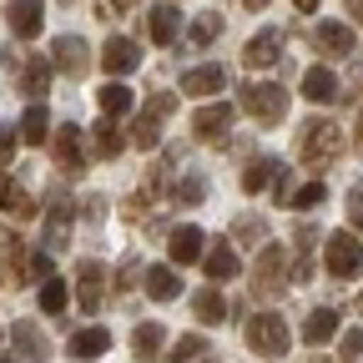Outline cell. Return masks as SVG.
I'll list each match as a JSON object with an SVG mask.
<instances>
[{
    "label": "cell",
    "instance_id": "1",
    "mask_svg": "<svg viewBox=\"0 0 363 363\" xmlns=\"http://www.w3.org/2000/svg\"><path fill=\"white\" fill-rule=\"evenodd\" d=\"M238 96H242V106H247V116H252L257 126H278V121L288 116V91L272 86V81H247Z\"/></svg>",
    "mask_w": 363,
    "mask_h": 363
},
{
    "label": "cell",
    "instance_id": "2",
    "mask_svg": "<svg viewBox=\"0 0 363 363\" xmlns=\"http://www.w3.org/2000/svg\"><path fill=\"white\" fill-rule=\"evenodd\" d=\"M338 147H343V136H338V126L333 121H308L303 131H298V157L308 162V167H328V162H338Z\"/></svg>",
    "mask_w": 363,
    "mask_h": 363
},
{
    "label": "cell",
    "instance_id": "3",
    "mask_svg": "<svg viewBox=\"0 0 363 363\" xmlns=\"http://www.w3.org/2000/svg\"><path fill=\"white\" fill-rule=\"evenodd\" d=\"M323 267L333 272L338 283H353L358 272H363V242H358L353 233H333V238L323 242Z\"/></svg>",
    "mask_w": 363,
    "mask_h": 363
},
{
    "label": "cell",
    "instance_id": "4",
    "mask_svg": "<svg viewBox=\"0 0 363 363\" xmlns=\"http://www.w3.org/2000/svg\"><path fill=\"white\" fill-rule=\"evenodd\" d=\"M247 348H252L257 358H283V353H288V323H283L278 313H252Z\"/></svg>",
    "mask_w": 363,
    "mask_h": 363
},
{
    "label": "cell",
    "instance_id": "5",
    "mask_svg": "<svg viewBox=\"0 0 363 363\" xmlns=\"http://www.w3.org/2000/svg\"><path fill=\"white\" fill-rule=\"evenodd\" d=\"M288 278H293V262H288V252L267 242V247L257 252V267H252V293L272 298V293H278V288H283Z\"/></svg>",
    "mask_w": 363,
    "mask_h": 363
},
{
    "label": "cell",
    "instance_id": "6",
    "mask_svg": "<svg viewBox=\"0 0 363 363\" xmlns=\"http://www.w3.org/2000/svg\"><path fill=\"white\" fill-rule=\"evenodd\" d=\"M167 111H172V96L162 91V96H152V101H147V111L131 121V136H126V142H136V147H157V131H162Z\"/></svg>",
    "mask_w": 363,
    "mask_h": 363
},
{
    "label": "cell",
    "instance_id": "7",
    "mask_svg": "<svg viewBox=\"0 0 363 363\" xmlns=\"http://www.w3.org/2000/svg\"><path fill=\"white\" fill-rule=\"evenodd\" d=\"M101 303H106V272H101V262H81L76 267V308L96 313Z\"/></svg>",
    "mask_w": 363,
    "mask_h": 363
},
{
    "label": "cell",
    "instance_id": "8",
    "mask_svg": "<svg viewBox=\"0 0 363 363\" xmlns=\"http://www.w3.org/2000/svg\"><path fill=\"white\" fill-rule=\"evenodd\" d=\"M283 61V35L278 30H257L247 40V51H242V66L247 71H267V66H278Z\"/></svg>",
    "mask_w": 363,
    "mask_h": 363
},
{
    "label": "cell",
    "instance_id": "9",
    "mask_svg": "<svg viewBox=\"0 0 363 363\" xmlns=\"http://www.w3.org/2000/svg\"><path fill=\"white\" fill-rule=\"evenodd\" d=\"M51 61H56V71H61V76L81 81V76H86V61H91V51H86V40H81V35H61V40L51 45Z\"/></svg>",
    "mask_w": 363,
    "mask_h": 363
},
{
    "label": "cell",
    "instance_id": "10",
    "mask_svg": "<svg viewBox=\"0 0 363 363\" xmlns=\"http://www.w3.org/2000/svg\"><path fill=\"white\" fill-rule=\"evenodd\" d=\"M11 35L21 40H35L40 35V21H45V0H11Z\"/></svg>",
    "mask_w": 363,
    "mask_h": 363
},
{
    "label": "cell",
    "instance_id": "11",
    "mask_svg": "<svg viewBox=\"0 0 363 363\" xmlns=\"http://www.w3.org/2000/svg\"><path fill=\"white\" fill-rule=\"evenodd\" d=\"M202 272H207L212 283H227V278H238V272H242V262H238L233 242H207V252H202Z\"/></svg>",
    "mask_w": 363,
    "mask_h": 363
},
{
    "label": "cell",
    "instance_id": "12",
    "mask_svg": "<svg viewBox=\"0 0 363 363\" xmlns=\"http://www.w3.org/2000/svg\"><path fill=\"white\" fill-rule=\"evenodd\" d=\"M227 126H233V106L217 101V106H202L192 116V131L202 136V142H227Z\"/></svg>",
    "mask_w": 363,
    "mask_h": 363
},
{
    "label": "cell",
    "instance_id": "13",
    "mask_svg": "<svg viewBox=\"0 0 363 363\" xmlns=\"http://www.w3.org/2000/svg\"><path fill=\"white\" fill-rule=\"evenodd\" d=\"M147 35H152L157 45H177V35H182V11H177V0H167V6H152Z\"/></svg>",
    "mask_w": 363,
    "mask_h": 363
},
{
    "label": "cell",
    "instance_id": "14",
    "mask_svg": "<svg viewBox=\"0 0 363 363\" xmlns=\"http://www.w3.org/2000/svg\"><path fill=\"white\" fill-rule=\"evenodd\" d=\"M136 61H142V51H136V40H126V35H111V40L101 45V66H106L111 76L136 71Z\"/></svg>",
    "mask_w": 363,
    "mask_h": 363
},
{
    "label": "cell",
    "instance_id": "15",
    "mask_svg": "<svg viewBox=\"0 0 363 363\" xmlns=\"http://www.w3.org/2000/svg\"><path fill=\"white\" fill-rule=\"evenodd\" d=\"M21 76V91L30 101H40L45 96V86H51V76H56V61H40V56H26V66L16 71Z\"/></svg>",
    "mask_w": 363,
    "mask_h": 363
},
{
    "label": "cell",
    "instance_id": "16",
    "mask_svg": "<svg viewBox=\"0 0 363 363\" xmlns=\"http://www.w3.org/2000/svg\"><path fill=\"white\" fill-rule=\"evenodd\" d=\"M51 147H56V162L66 167V172H81V162H86V152H81V131L66 121V126H56V136H51Z\"/></svg>",
    "mask_w": 363,
    "mask_h": 363
},
{
    "label": "cell",
    "instance_id": "17",
    "mask_svg": "<svg viewBox=\"0 0 363 363\" xmlns=\"http://www.w3.org/2000/svg\"><path fill=\"white\" fill-rule=\"evenodd\" d=\"M207 252V238H202V227H177V233H172V262L182 267V262H197Z\"/></svg>",
    "mask_w": 363,
    "mask_h": 363
},
{
    "label": "cell",
    "instance_id": "18",
    "mask_svg": "<svg viewBox=\"0 0 363 363\" xmlns=\"http://www.w3.org/2000/svg\"><path fill=\"white\" fill-rule=\"evenodd\" d=\"M0 257H6V267L16 272V283H26V272H30V257H26V242H21V233H16V227H6V222H0Z\"/></svg>",
    "mask_w": 363,
    "mask_h": 363
},
{
    "label": "cell",
    "instance_id": "19",
    "mask_svg": "<svg viewBox=\"0 0 363 363\" xmlns=\"http://www.w3.org/2000/svg\"><path fill=\"white\" fill-rule=\"evenodd\" d=\"M222 86H227L222 66H192L187 76H182V91H187V96H217Z\"/></svg>",
    "mask_w": 363,
    "mask_h": 363
},
{
    "label": "cell",
    "instance_id": "20",
    "mask_svg": "<svg viewBox=\"0 0 363 363\" xmlns=\"http://www.w3.org/2000/svg\"><path fill=\"white\" fill-rule=\"evenodd\" d=\"M21 142L40 147V142H51V111H45V101H30L26 116H21Z\"/></svg>",
    "mask_w": 363,
    "mask_h": 363
},
{
    "label": "cell",
    "instance_id": "21",
    "mask_svg": "<svg viewBox=\"0 0 363 363\" xmlns=\"http://www.w3.org/2000/svg\"><path fill=\"white\" fill-rule=\"evenodd\" d=\"M303 96H308V101H333V96H338V76H333L328 66H313V71L303 76Z\"/></svg>",
    "mask_w": 363,
    "mask_h": 363
},
{
    "label": "cell",
    "instance_id": "22",
    "mask_svg": "<svg viewBox=\"0 0 363 363\" xmlns=\"http://www.w3.org/2000/svg\"><path fill=\"white\" fill-rule=\"evenodd\" d=\"M106 348H111V333H106L101 323H96V328H81V333H71V353H76V358H101Z\"/></svg>",
    "mask_w": 363,
    "mask_h": 363
},
{
    "label": "cell",
    "instance_id": "23",
    "mask_svg": "<svg viewBox=\"0 0 363 363\" xmlns=\"http://www.w3.org/2000/svg\"><path fill=\"white\" fill-rule=\"evenodd\" d=\"M16 353L30 358V363H40L45 353H51V343H45V333L35 323H16Z\"/></svg>",
    "mask_w": 363,
    "mask_h": 363
},
{
    "label": "cell",
    "instance_id": "24",
    "mask_svg": "<svg viewBox=\"0 0 363 363\" xmlns=\"http://www.w3.org/2000/svg\"><path fill=\"white\" fill-rule=\"evenodd\" d=\"M142 283H147V293H152L157 303H172V298L182 293V278H177L172 267H147V278H142Z\"/></svg>",
    "mask_w": 363,
    "mask_h": 363
},
{
    "label": "cell",
    "instance_id": "25",
    "mask_svg": "<svg viewBox=\"0 0 363 363\" xmlns=\"http://www.w3.org/2000/svg\"><path fill=\"white\" fill-rule=\"evenodd\" d=\"M192 313H197V323H227V298L217 288H202L192 298Z\"/></svg>",
    "mask_w": 363,
    "mask_h": 363
},
{
    "label": "cell",
    "instance_id": "26",
    "mask_svg": "<svg viewBox=\"0 0 363 363\" xmlns=\"http://www.w3.org/2000/svg\"><path fill=\"white\" fill-rule=\"evenodd\" d=\"M318 45H323L328 56H348L353 51V30L338 26V21H323V26H318Z\"/></svg>",
    "mask_w": 363,
    "mask_h": 363
},
{
    "label": "cell",
    "instance_id": "27",
    "mask_svg": "<svg viewBox=\"0 0 363 363\" xmlns=\"http://www.w3.org/2000/svg\"><path fill=\"white\" fill-rule=\"evenodd\" d=\"M272 177H283V167L272 162V157H257V162H247V167H242V192H262Z\"/></svg>",
    "mask_w": 363,
    "mask_h": 363
},
{
    "label": "cell",
    "instance_id": "28",
    "mask_svg": "<svg viewBox=\"0 0 363 363\" xmlns=\"http://www.w3.org/2000/svg\"><path fill=\"white\" fill-rule=\"evenodd\" d=\"M333 333H338V308H318L308 323H303V338L308 343H328Z\"/></svg>",
    "mask_w": 363,
    "mask_h": 363
},
{
    "label": "cell",
    "instance_id": "29",
    "mask_svg": "<svg viewBox=\"0 0 363 363\" xmlns=\"http://www.w3.org/2000/svg\"><path fill=\"white\" fill-rule=\"evenodd\" d=\"M66 308H71V288H66L61 278H45V283H40V313L61 318Z\"/></svg>",
    "mask_w": 363,
    "mask_h": 363
},
{
    "label": "cell",
    "instance_id": "30",
    "mask_svg": "<svg viewBox=\"0 0 363 363\" xmlns=\"http://www.w3.org/2000/svg\"><path fill=\"white\" fill-rule=\"evenodd\" d=\"M121 147H126V142L116 136V126H111V121H101L96 131H91V152H96L101 162H116V157H121Z\"/></svg>",
    "mask_w": 363,
    "mask_h": 363
},
{
    "label": "cell",
    "instance_id": "31",
    "mask_svg": "<svg viewBox=\"0 0 363 363\" xmlns=\"http://www.w3.org/2000/svg\"><path fill=\"white\" fill-rule=\"evenodd\" d=\"M96 101H101V116H106V121H116V116H126V111H131V91L111 81V86H101V96H96Z\"/></svg>",
    "mask_w": 363,
    "mask_h": 363
},
{
    "label": "cell",
    "instance_id": "32",
    "mask_svg": "<svg viewBox=\"0 0 363 363\" xmlns=\"http://www.w3.org/2000/svg\"><path fill=\"white\" fill-rule=\"evenodd\" d=\"M162 338H167V333H162V323H142V328L131 333L136 358H157V353H162Z\"/></svg>",
    "mask_w": 363,
    "mask_h": 363
},
{
    "label": "cell",
    "instance_id": "33",
    "mask_svg": "<svg viewBox=\"0 0 363 363\" xmlns=\"http://www.w3.org/2000/svg\"><path fill=\"white\" fill-rule=\"evenodd\" d=\"M202 353H207V343H202L197 333H182V338L162 353V363H192V358H202Z\"/></svg>",
    "mask_w": 363,
    "mask_h": 363
},
{
    "label": "cell",
    "instance_id": "34",
    "mask_svg": "<svg viewBox=\"0 0 363 363\" xmlns=\"http://www.w3.org/2000/svg\"><path fill=\"white\" fill-rule=\"evenodd\" d=\"M0 212H16V217L30 212V197L21 192V182H11L6 172H0Z\"/></svg>",
    "mask_w": 363,
    "mask_h": 363
},
{
    "label": "cell",
    "instance_id": "35",
    "mask_svg": "<svg viewBox=\"0 0 363 363\" xmlns=\"http://www.w3.org/2000/svg\"><path fill=\"white\" fill-rule=\"evenodd\" d=\"M217 30H222V21H217V16H202V21L187 30V40H192V45H212V40H217Z\"/></svg>",
    "mask_w": 363,
    "mask_h": 363
},
{
    "label": "cell",
    "instance_id": "36",
    "mask_svg": "<svg viewBox=\"0 0 363 363\" xmlns=\"http://www.w3.org/2000/svg\"><path fill=\"white\" fill-rule=\"evenodd\" d=\"M202 197H207V182H202V177H187V182L177 187V202H182V207H197Z\"/></svg>",
    "mask_w": 363,
    "mask_h": 363
},
{
    "label": "cell",
    "instance_id": "37",
    "mask_svg": "<svg viewBox=\"0 0 363 363\" xmlns=\"http://www.w3.org/2000/svg\"><path fill=\"white\" fill-rule=\"evenodd\" d=\"M328 197V187H323V182H308V187H298V197H293V207H318V202H323Z\"/></svg>",
    "mask_w": 363,
    "mask_h": 363
},
{
    "label": "cell",
    "instance_id": "38",
    "mask_svg": "<svg viewBox=\"0 0 363 363\" xmlns=\"http://www.w3.org/2000/svg\"><path fill=\"white\" fill-rule=\"evenodd\" d=\"M363 358V328H348L343 333V363H358Z\"/></svg>",
    "mask_w": 363,
    "mask_h": 363
},
{
    "label": "cell",
    "instance_id": "39",
    "mask_svg": "<svg viewBox=\"0 0 363 363\" xmlns=\"http://www.w3.org/2000/svg\"><path fill=\"white\" fill-rule=\"evenodd\" d=\"M272 197H278V207H293V197H298V177L283 172V177H278V192H272Z\"/></svg>",
    "mask_w": 363,
    "mask_h": 363
},
{
    "label": "cell",
    "instance_id": "40",
    "mask_svg": "<svg viewBox=\"0 0 363 363\" xmlns=\"http://www.w3.org/2000/svg\"><path fill=\"white\" fill-rule=\"evenodd\" d=\"M45 222H61V227H66V222H71V202H66V197H51V217H45Z\"/></svg>",
    "mask_w": 363,
    "mask_h": 363
},
{
    "label": "cell",
    "instance_id": "41",
    "mask_svg": "<svg viewBox=\"0 0 363 363\" xmlns=\"http://www.w3.org/2000/svg\"><path fill=\"white\" fill-rule=\"evenodd\" d=\"M348 222H353L358 233H363V187H358V192L348 197Z\"/></svg>",
    "mask_w": 363,
    "mask_h": 363
},
{
    "label": "cell",
    "instance_id": "42",
    "mask_svg": "<svg viewBox=\"0 0 363 363\" xmlns=\"http://www.w3.org/2000/svg\"><path fill=\"white\" fill-rule=\"evenodd\" d=\"M11 152H16V131H6V126H0V167L11 162Z\"/></svg>",
    "mask_w": 363,
    "mask_h": 363
},
{
    "label": "cell",
    "instance_id": "43",
    "mask_svg": "<svg viewBox=\"0 0 363 363\" xmlns=\"http://www.w3.org/2000/svg\"><path fill=\"white\" fill-rule=\"evenodd\" d=\"M121 6H136V0H101V16H106V21H116V16H121Z\"/></svg>",
    "mask_w": 363,
    "mask_h": 363
},
{
    "label": "cell",
    "instance_id": "44",
    "mask_svg": "<svg viewBox=\"0 0 363 363\" xmlns=\"http://www.w3.org/2000/svg\"><path fill=\"white\" fill-rule=\"evenodd\" d=\"M348 16H353V21L363 26V0H348Z\"/></svg>",
    "mask_w": 363,
    "mask_h": 363
},
{
    "label": "cell",
    "instance_id": "45",
    "mask_svg": "<svg viewBox=\"0 0 363 363\" xmlns=\"http://www.w3.org/2000/svg\"><path fill=\"white\" fill-rule=\"evenodd\" d=\"M293 6H298L303 16H313V11H318V0H293Z\"/></svg>",
    "mask_w": 363,
    "mask_h": 363
},
{
    "label": "cell",
    "instance_id": "46",
    "mask_svg": "<svg viewBox=\"0 0 363 363\" xmlns=\"http://www.w3.org/2000/svg\"><path fill=\"white\" fill-rule=\"evenodd\" d=\"M242 6H247V11H262V6H267V0H242Z\"/></svg>",
    "mask_w": 363,
    "mask_h": 363
},
{
    "label": "cell",
    "instance_id": "47",
    "mask_svg": "<svg viewBox=\"0 0 363 363\" xmlns=\"http://www.w3.org/2000/svg\"><path fill=\"white\" fill-rule=\"evenodd\" d=\"M358 147H363V111H358Z\"/></svg>",
    "mask_w": 363,
    "mask_h": 363
},
{
    "label": "cell",
    "instance_id": "48",
    "mask_svg": "<svg viewBox=\"0 0 363 363\" xmlns=\"http://www.w3.org/2000/svg\"><path fill=\"white\" fill-rule=\"evenodd\" d=\"M0 363H16V358H6V353H0Z\"/></svg>",
    "mask_w": 363,
    "mask_h": 363
},
{
    "label": "cell",
    "instance_id": "49",
    "mask_svg": "<svg viewBox=\"0 0 363 363\" xmlns=\"http://www.w3.org/2000/svg\"><path fill=\"white\" fill-rule=\"evenodd\" d=\"M358 308H363V298H358Z\"/></svg>",
    "mask_w": 363,
    "mask_h": 363
}]
</instances>
